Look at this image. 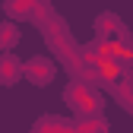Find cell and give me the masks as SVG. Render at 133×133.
Listing matches in <instances>:
<instances>
[{
  "mask_svg": "<svg viewBox=\"0 0 133 133\" xmlns=\"http://www.w3.org/2000/svg\"><path fill=\"white\" fill-rule=\"evenodd\" d=\"M22 73L35 82V86H48V82L54 79V63L48 57H32L29 63H22Z\"/></svg>",
  "mask_w": 133,
  "mask_h": 133,
  "instance_id": "1",
  "label": "cell"
},
{
  "mask_svg": "<svg viewBox=\"0 0 133 133\" xmlns=\"http://www.w3.org/2000/svg\"><path fill=\"white\" fill-rule=\"evenodd\" d=\"M19 76H22V63L16 60L13 54L3 51V54H0V82H3V86H13Z\"/></svg>",
  "mask_w": 133,
  "mask_h": 133,
  "instance_id": "2",
  "label": "cell"
},
{
  "mask_svg": "<svg viewBox=\"0 0 133 133\" xmlns=\"http://www.w3.org/2000/svg\"><path fill=\"white\" fill-rule=\"evenodd\" d=\"M13 44H19V29L13 22H3L0 25V51H10Z\"/></svg>",
  "mask_w": 133,
  "mask_h": 133,
  "instance_id": "3",
  "label": "cell"
},
{
  "mask_svg": "<svg viewBox=\"0 0 133 133\" xmlns=\"http://www.w3.org/2000/svg\"><path fill=\"white\" fill-rule=\"evenodd\" d=\"M98 70H102V76H108V79H121V60H102Z\"/></svg>",
  "mask_w": 133,
  "mask_h": 133,
  "instance_id": "4",
  "label": "cell"
}]
</instances>
